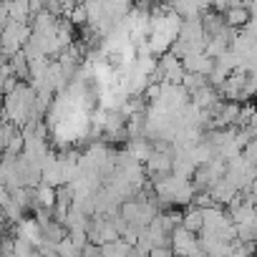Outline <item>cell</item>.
I'll use <instances>...</instances> for the list:
<instances>
[{
    "label": "cell",
    "instance_id": "1",
    "mask_svg": "<svg viewBox=\"0 0 257 257\" xmlns=\"http://www.w3.org/2000/svg\"><path fill=\"white\" fill-rule=\"evenodd\" d=\"M252 21V13H249V8L247 6H229L227 8V13H224V23H227V28H247V23Z\"/></svg>",
    "mask_w": 257,
    "mask_h": 257
}]
</instances>
